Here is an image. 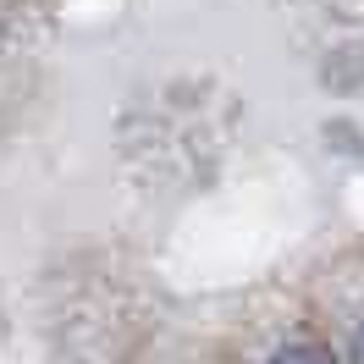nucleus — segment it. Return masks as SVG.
<instances>
[{
    "instance_id": "obj_1",
    "label": "nucleus",
    "mask_w": 364,
    "mask_h": 364,
    "mask_svg": "<svg viewBox=\"0 0 364 364\" xmlns=\"http://www.w3.org/2000/svg\"><path fill=\"white\" fill-rule=\"evenodd\" d=\"M359 353H364V331H359Z\"/></svg>"
}]
</instances>
